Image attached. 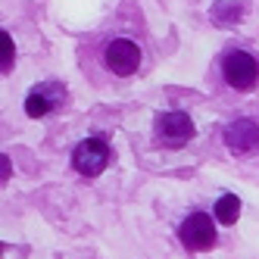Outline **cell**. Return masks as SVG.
I'll return each mask as SVG.
<instances>
[{
  "mask_svg": "<svg viewBox=\"0 0 259 259\" xmlns=\"http://www.w3.org/2000/svg\"><path fill=\"white\" fill-rule=\"evenodd\" d=\"M222 141L231 153H250L259 147V125L253 119H234L231 125H225Z\"/></svg>",
  "mask_w": 259,
  "mask_h": 259,
  "instance_id": "52a82bcc",
  "label": "cell"
},
{
  "mask_svg": "<svg viewBox=\"0 0 259 259\" xmlns=\"http://www.w3.org/2000/svg\"><path fill=\"white\" fill-rule=\"evenodd\" d=\"M222 75L234 91H253L259 84V63L247 50H228L222 57Z\"/></svg>",
  "mask_w": 259,
  "mask_h": 259,
  "instance_id": "6da1fadb",
  "label": "cell"
},
{
  "mask_svg": "<svg viewBox=\"0 0 259 259\" xmlns=\"http://www.w3.org/2000/svg\"><path fill=\"white\" fill-rule=\"evenodd\" d=\"M0 44H4V63H0V69H4V75L13 69V60H16V47H13V38L4 31L0 34Z\"/></svg>",
  "mask_w": 259,
  "mask_h": 259,
  "instance_id": "30bf717a",
  "label": "cell"
},
{
  "mask_svg": "<svg viewBox=\"0 0 259 259\" xmlns=\"http://www.w3.org/2000/svg\"><path fill=\"white\" fill-rule=\"evenodd\" d=\"M237 215H240V200H237V194H222L215 200V222H219V225H234Z\"/></svg>",
  "mask_w": 259,
  "mask_h": 259,
  "instance_id": "ba28073f",
  "label": "cell"
},
{
  "mask_svg": "<svg viewBox=\"0 0 259 259\" xmlns=\"http://www.w3.org/2000/svg\"><path fill=\"white\" fill-rule=\"evenodd\" d=\"M240 13H244V7L234 4V0H219V4L212 7V19L219 25H231L234 19H240Z\"/></svg>",
  "mask_w": 259,
  "mask_h": 259,
  "instance_id": "9c48e42d",
  "label": "cell"
},
{
  "mask_svg": "<svg viewBox=\"0 0 259 259\" xmlns=\"http://www.w3.org/2000/svg\"><path fill=\"white\" fill-rule=\"evenodd\" d=\"M66 97V88L57 84V81H47V84H38V88H31L28 91V97H25V116L28 119H41L47 116L50 109H57Z\"/></svg>",
  "mask_w": 259,
  "mask_h": 259,
  "instance_id": "8992f818",
  "label": "cell"
},
{
  "mask_svg": "<svg viewBox=\"0 0 259 259\" xmlns=\"http://www.w3.org/2000/svg\"><path fill=\"white\" fill-rule=\"evenodd\" d=\"M109 162V147L103 138H84L75 144V150H72V165H75V172L94 178L106 169Z\"/></svg>",
  "mask_w": 259,
  "mask_h": 259,
  "instance_id": "3957f363",
  "label": "cell"
},
{
  "mask_svg": "<svg viewBox=\"0 0 259 259\" xmlns=\"http://www.w3.org/2000/svg\"><path fill=\"white\" fill-rule=\"evenodd\" d=\"M194 135H197L194 119H191L188 113H181V109H172V113L156 116V138H159L162 144L181 147V144H188Z\"/></svg>",
  "mask_w": 259,
  "mask_h": 259,
  "instance_id": "5b68a950",
  "label": "cell"
},
{
  "mask_svg": "<svg viewBox=\"0 0 259 259\" xmlns=\"http://www.w3.org/2000/svg\"><path fill=\"white\" fill-rule=\"evenodd\" d=\"M103 63L106 69L113 72V75H132V72H138L141 66V47L135 41H128V38H116V41H109L106 50H103Z\"/></svg>",
  "mask_w": 259,
  "mask_h": 259,
  "instance_id": "277c9868",
  "label": "cell"
},
{
  "mask_svg": "<svg viewBox=\"0 0 259 259\" xmlns=\"http://www.w3.org/2000/svg\"><path fill=\"white\" fill-rule=\"evenodd\" d=\"M0 181H4V184L10 181V159L7 156H4V175H0Z\"/></svg>",
  "mask_w": 259,
  "mask_h": 259,
  "instance_id": "8fae6325",
  "label": "cell"
},
{
  "mask_svg": "<svg viewBox=\"0 0 259 259\" xmlns=\"http://www.w3.org/2000/svg\"><path fill=\"white\" fill-rule=\"evenodd\" d=\"M178 240L184 244V250H191V253H206V250H212L215 247L212 215H206V212H191L188 219H181Z\"/></svg>",
  "mask_w": 259,
  "mask_h": 259,
  "instance_id": "7a4b0ae2",
  "label": "cell"
}]
</instances>
